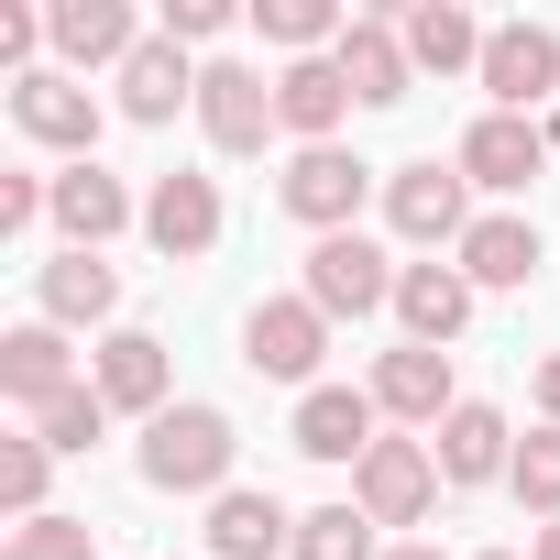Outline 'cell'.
Returning a JSON list of instances; mask_svg holds the SVG:
<instances>
[{
  "label": "cell",
  "mask_w": 560,
  "mask_h": 560,
  "mask_svg": "<svg viewBox=\"0 0 560 560\" xmlns=\"http://www.w3.org/2000/svg\"><path fill=\"white\" fill-rule=\"evenodd\" d=\"M231 418L220 407H165L143 429V483L154 494H231Z\"/></svg>",
  "instance_id": "1"
},
{
  "label": "cell",
  "mask_w": 560,
  "mask_h": 560,
  "mask_svg": "<svg viewBox=\"0 0 560 560\" xmlns=\"http://www.w3.org/2000/svg\"><path fill=\"white\" fill-rule=\"evenodd\" d=\"M396 275H407V264H385L363 231H330V242H308V287H298V298H308L319 319H374V308H396Z\"/></svg>",
  "instance_id": "2"
},
{
  "label": "cell",
  "mask_w": 560,
  "mask_h": 560,
  "mask_svg": "<svg viewBox=\"0 0 560 560\" xmlns=\"http://www.w3.org/2000/svg\"><path fill=\"white\" fill-rule=\"evenodd\" d=\"M385 220H396V242H451V253H462V231H472V176L440 165V154H418V165L385 176Z\"/></svg>",
  "instance_id": "3"
},
{
  "label": "cell",
  "mask_w": 560,
  "mask_h": 560,
  "mask_svg": "<svg viewBox=\"0 0 560 560\" xmlns=\"http://www.w3.org/2000/svg\"><path fill=\"white\" fill-rule=\"evenodd\" d=\"M352 505H363L374 527H418V516L440 505V451H429V440H374V451L352 462Z\"/></svg>",
  "instance_id": "4"
},
{
  "label": "cell",
  "mask_w": 560,
  "mask_h": 560,
  "mask_svg": "<svg viewBox=\"0 0 560 560\" xmlns=\"http://www.w3.org/2000/svg\"><path fill=\"white\" fill-rule=\"evenodd\" d=\"M363 187H374V165H363V154H341V143H308V154H287V176H275V198H287L319 242H330V231H352Z\"/></svg>",
  "instance_id": "5"
},
{
  "label": "cell",
  "mask_w": 560,
  "mask_h": 560,
  "mask_svg": "<svg viewBox=\"0 0 560 560\" xmlns=\"http://www.w3.org/2000/svg\"><path fill=\"white\" fill-rule=\"evenodd\" d=\"M12 121H23L34 143H56L67 165H100V100H89L67 67H34V78H12Z\"/></svg>",
  "instance_id": "6"
},
{
  "label": "cell",
  "mask_w": 560,
  "mask_h": 560,
  "mask_svg": "<svg viewBox=\"0 0 560 560\" xmlns=\"http://www.w3.org/2000/svg\"><path fill=\"white\" fill-rule=\"evenodd\" d=\"M319 352H330V319H319L308 298H264V308L242 319V363L275 374V385H319Z\"/></svg>",
  "instance_id": "7"
},
{
  "label": "cell",
  "mask_w": 560,
  "mask_h": 560,
  "mask_svg": "<svg viewBox=\"0 0 560 560\" xmlns=\"http://www.w3.org/2000/svg\"><path fill=\"white\" fill-rule=\"evenodd\" d=\"M198 132L220 143V154H264V132H287L275 121V78H253V67H198Z\"/></svg>",
  "instance_id": "8"
},
{
  "label": "cell",
  "mask_w": 560,
  "mask_h": 560,
  "mask_svg": "<svg viewBox=\"0 0 560 560\" xmlns=\"http://www.w3.org/2000/svg\"><path fill=\"white\" fill-rule=\"evenodd\" d=\"M330 67H341V89H352L363 110H396V100H407V78H418L407 23H385V12H352V34L330 45Z\"/></svg>",
  "instance_id": "9"
},
{
  "label": "cell",
  "mask_w": 560,
  "mask_h": 560,
  "mask_svg": "<svg viewBox=\"0 0 560 560\" xmlns=\"http://www.w3.org/2000/svg\"><path fill=\"white\" fill-rule=\"evenodd\" d=\"M549 89H560V34H549V23H505V34L483 45V100L527 121Z\"/></svg>",
  "instance_id": "10"
},
{
  "label": "cell",
  "mask_w": 560,
  "mask_h": 560,
  "mask_svg": "<svg viewBox=\"0 0 560 560\" xmlns=\"http://www.w3.org/2000/svg\"><path fill=\"white\" fill-rule=\"evenodd\" d=\"M89 385L110 396V418H143V429L176 407V396H165V341H154V330H110V341L89 352Z\"/></svg>",
  "instance_id": "11"
},
{
  "label": "cell",
  "mask_w": 560,
  "mask_h": 560,
  "mask_svg": "<svg viewBox=\"0 0 560 560\" xmlns=\"http://www.w3.org/2000/svg\"><path fill=\"white\" fill-rule=\"evenodd\" d=\"M374 440H385L374 385H308V396H298V451H308V462H363Z\"/></svg>",
  "instance_id": "12"
},
{
  "label": "cell",
  "mask_w": 560,
  "mask_h": 560,
  "mask_svg": "<svg viewBox=\"0 0 560 560\" xmlns=\"http://www.w3.org/2000/svg\"><path fill=\"white\" fill-rule=\"evenodd\" d=\"M451 165H462L472 187H494V198H516V187H527V176L549 165V132H538V121H516V110H483V121L462 132V154H451Z\"/></svg>",
  "instance_id": "13"
},
{
  "label": "cell",
  "mask_w": 560,
  "mask_h": 560,
  "mask_svg": "<svg viewBox=\"0 0 560 560\" xmlns=\"http://www.w3.org/2000/svg\"><path fill=\"white\" fill-rule=\"evenodd\" d=\"M143 242H154L165 264H198V253L220 242V187H209V176H187V165H176V176H154V198H143Z\"/></svg>",
  "instance_id": "14"
},
{
  "label": "cell",
  "mask_w": 560,
  "mask_h": 560,
  "mask_svg": "<svg viewBox=\"0 0 560 560\" xmlns=\"http://www.w3.org/2000/svg\"><path fill=\"white\" fill-rule=\"evenodd\" d=\"M429 451H440V483H494V472H516V429H505V407H483V396H462V407L429 429Z\"/></svg>",
  "instance_id": "15"
},
{
  "label": "cell",
  "mask_w": 560,
  "mask_h": 560,
  "mask_svg": "<svg viewBox=\"0 0 560 560\" xmlns=\"http://www.w3.org/2000/svg\"><path fill=\"white\" fill-rule=\"evenodd\" d=\"M374 407L385 418H407V429H440L462 396H451V352H429V341H396L385 363H374Z\"/></svg>",
  "instance_id": "16"
},
{
  "label": "cell",
  "mask_w": 560,
  "mask_h": 560,
  "mask_svg": "<svg viewBox=\"0 0 560 560\" xmlns=\"http://www.w3.org/2000/svg\"><path fill=\"white\" fill-rule=\"evenodd\" d=\"M396 319H407V341L451 352V341L472 330V275H462V264H407V275H396Z\"/></svg>",
  "instance_id": "17"
},
{
  "label": "cell",
  "mask_w": 560,
  "mask_h": 560,
  "mask_svg": "<svg viewBox=\"0 0 560 560\" xmlns=\"http://www.w3.org/2000/svg\"><path fill=\"white\" fill-rule=\"evenodd\" d=\"M45 34H56V56H67V67H110V78L143 56V23L121 12V0H56Z\"/></svg>",
  "instance_id": "18"
},
{
  "label": "cell",
  "mask_w": 560,
  "mask_h": 560,
  "mask_svg": "<svg viewBox=\"0 0 560 560\" xmlns=\"http://www.w3.org/2000/svg\"><path fill=\"white\" fill-rule=\"evenodd\" d=\"M275 549H298V516L275 494H253V483L209 494V560H275Z\"/></svg>",
  "instance_id": "19"
},
{
  "label": "cell",
  "mask_w": 560,
  "mask_h": 560,
  "mask_svg": "<svg viewBox=\"0 0 560 560\" xmlns=\"http://www.w3.org/2000/svg\"><path fill=\"white\" fill-rule=\"evenodd\" d=\"M176 110H198V67L176 34H143V56L121 67V121H176Z\"/></svg>",
  "instance_id": "20"
},
{
  "label": "cell",
  "mask_w": 560,
  "mask_h": 560,
  "mask_svg": "<svg viewBox=\"0 0 560 560\" xmlns=\"http://www.w3.org/2000/svg\"><path fill=\"white\" fill-rule=\"evenodd\" d=\"M143 209H132V187L121 176H100V165H67L56 176V231H67V253H100L110 231H132Z\"/></svg>",
  "instance_id": "21"
},
{
  "label": "cell",
  "mask_w": 560,
  "mask_h": 560,
  "mask_svg": "<svg viewBox=\"0 0 560 560\" xmlns=\"http://www.w3.org/2000/svg\"><path fill=\"white\" fill-rule=\"evenodd\" d=\"M451 264L472 275V298H483V287H527V275L549 264V242H538V220H505V209H494V220H472V231H462V253H451Z\"/></svg>",
  "instance_id": "22"
},
{
  "label": "cell",
  "mask_w": 560,
  "mask_h": 560,
  "mask_svg": "<svg viewBox=\"0 0 560 560\" xmlns=\"http://www.w3.org/2000/svg\"><path fill=\"white\" fill-rule=\"evenodd\" d=\"M341 110H352V89H341V67H330V56H298L287 78H275V121L298 132V154H308V143H330V132H341Z\"/></svg>",
  "instance_id": "23"
},
{
  "label": "cell",
  "mask_w": 560,
  "mask_h": 560,
  "mask_svg": "<svg viewBox=\"0 0 560 560\" xmlns=\"http://www.w3.org/2000/svg\"><path fill=\"white\" fill-rule=\"evenodd\" d=\"M0 385H12L23 407H56V396H67V385H89V374L67 363V330H56V319H23L12 341H0Z\"/></svg>",
  "instance_id": "24"
},
{
  "label": "cell",
  "mask_w": 560,
  "mask_h": 560,
  "mask_svg": "<svg viewBox=\"0 0 560 560\" xmlns=\"http://www.w3.org/2000/svg\"><path fill=\"white\" fill-rule=\"evenodd\" d=\"M483 45H494V34L462 12V0H418V12H407V56H418L429 78H462V67L483 78Z\"/></svg>",
  "instance_id": "25"
},
{
  "label": "cell",
  "mask_w": 560,
  "mask_h": 560,
  "mask_svg": "<svg viewBox=\"0 0 560 560\" xmlns=\"http://www.w3.org/2000/svg\"><path fill=\"white\" fill-rule=\"evenodd\" d=\"M110 308H121V275H110L100 253H56V264H45V319H56V330H100Z\"/></svg>",
  "instance_id": "26"
},
{
  "label": "cell",
  "mask_w": 560,
  "mask_h": 560,
  "mask_svg": "<svg viewBox=\"0 0 560 560\" xmlns=\"http://www.w3.org/2000/svg\"><path fill=\"white\" fill-rule=\"evenodd\" d=\"M253 23H264V45H287V67H298V56H330V45L352 34L341 0H253Z\"/></svg>",
  "instance_id": "27"
},
{
  "label": "cell",
  "mask_w": 560,
  "mask_h": 560,
  "mask_svg": "<svg viewBox=\"0 0 560 560\" xmlns=\"http://www.w3.org/2000/svg\"><path fill=\"white\" fill-rule=\"evenodd\" d=\"M287 560H374V516L363 505H308Z\"/></svg>",
  "instance_id": "28"
},
{
  "label": "cell",
  "mask_w": 560,
  "mask_h": 560,
  "mask_svg": "<svg viewBox=\"0 0 560 560\" xmlns=\"http://www.w3.org/2000/svg\"><path fill=\"white\" fill-rule=\"evenodd\" d=\"M100 429H110V396H100V385H67L56 407H34V440H45V451H89Z\"/></svg>",
  "instance_id": "29"
},
{
  "label": "cell",
  "mask_w": 560,
  "mask_h": 560,
  "mask_svg": "<svg viewBox=\"0 0 560 560\" xmlns=\"http://www.w3.org/2000/svg\"><path fill=\"white\" fill-rule=\"evenodd\" d=\"M505 483H516V505H527V516L549 527V516H560V429H527V440H516V472H505Z\"/></svg>",
  "instance_id": "30"
},
{
  "label": "cell",
  "mask_w": 560,
  "mask_h": 560,
  "mask_svg": "<svg viewBox=\"0 0 560 560\" xmlns=\"http://www.w3.org/2000/svg\"><path fill=\"white\" fill-rule=\"evenodd\" d=\"M45 472H56V451H45L34 429H23L12 451H0V505H12L23 527H34V516H56V505H45Z\"/></svg>",
  "instance_id": "31"
},
{
  "label": "cell",
  "mask_w": 560,
  "mask_h": 560,
  "mask_svg": "<svg viewBox=\"0 0 560 560\" xmlns=\"http://www.w3.org/2000/svg\"><path fill=\"white\" fill-rule=\"evenodd\" d=\"M0 560H89V516H34L0 538Z\"/></svg>",
  "instance_id": "32"
},
{
  "label": "cell",
  "mask_w": 560,
  "mask_h": 560,
  "mask_svg": "<svg viewBox=\"0 0 560 560\" xmlns=\"http://www.w3.org/2000/svg\"><path fill=\"white\" fill-rule=\"evenodd\" d=\"M220 23H231V0H165V34L176 45H209Z\"/></svg>",
  "instance_id": "33"
},
{
  "label": "cell",
  "mask_w": 560,
  "mask_h": 560,
  "mask_svg": "<svg viewBox=\"0 0 560 560\" xmlns=\"http://www.w3.org/2000/svg\"><path fill=\"white\" fill-rule=\"evenodd\" d=\"M34 34H45V23H34V12H12V0H0V67H23V56H34ZM23 78H34V67H23Z\"/></svg>",
  "instance_id": "34"
},
{
  "label": "cell",
  "mask_w": 560,
  "mask_h": 560,
  "mask_svg": "<svg viewBox=\"0 0 560 560\" xmlns=\"http://www.w3.org/2000/svg\"><path fill=\"white\" fill-rule=\"evenodd\" d=\"M538 418H549V429H560V352H549V363H538Z\"/></svg>",
  "instance_id": "35"
},
{
  "label": "cell",
  "mask_w": 560,
  "mask_h": 560,
  "mask_svg": "<svg viewBox=\"0 0 560 560\" xmlns=\"http://www.w3.org/2000/svg\"><path fill=\"white\" fill-rule=\"evenodd\" d=\"M527 560H560V516H549V527H538V538H527Z\"/></svg>",
  "instance_id": "36"
},
{
  "label": "cell",
  "mask_w": 560,
  "mask_h": 560,
  "mask_svg": "<svg viewBox=\"0 0 560 560\" xmlns=\"http://www.w3.org/2000/svg\"><path fill=\"white\" fill-rule=\"evenodd\" d=\"M385 560H440V549H385Z\"/></svg>",
  "instance_id": "37"
},
{
  "label": "cell",
  "mask_w": 560,
  "mask_h": 560,
  "mask_svg": "<svg viewBox=\"0 0 560 560\" xmlns=\"http://www.w3.org/2000/svg\"><path fill=\"white\" fill-rule=\"evenodd\" d=\"M483 560H527V549H483Z\"/></svg>",
  "instance_id": "38"
}]
</instances>
